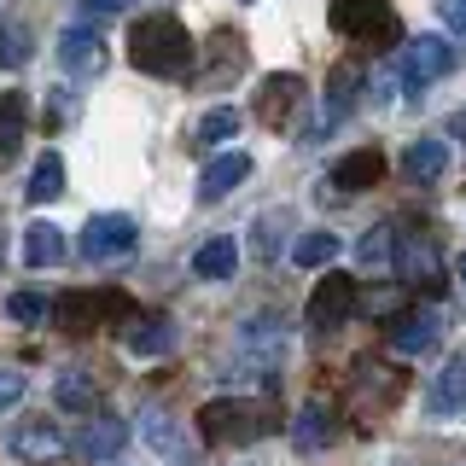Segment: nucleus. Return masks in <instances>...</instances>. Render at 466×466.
<instances>
[{"label":"nucleus","instance_id":"1","mask_svg":"<svg viewBox=\"0 0 466 466\" xmlns=\"http://www.w3.org/2000/svg\"><path fill=\"white\" fill-rule=\"evenodd\" d=\"M128 58L146 76H181L193 65V35L175 12H146V18L128 29Z\"/></svg>","mask_w":466,"mask_h":466},{"label":"nucleus","instance_id":"2","mask_svg":"<svg viewBox=\"0 0 466 466\" xmlns=\"http://www.w3.org/2000/svg\"><path fill=\"white\" fill-rule=\"evenodd\" d=\"M204 443H262L268 431H280V408L268 397H216L198 408Z\"/></svg>","mask_w":466,"mask_h":466},{"label":"nucleus","instance_id":"3","mask_svg":"<svg viewBox=\"0 0 466 466\" xmlns=\"http://www.w3.org/2000/svg\"><path fill=\"white\" fill-rule=\"evenodd\" d=\"M332 29H339L344 41H356V47H397L402 41V24H397V6L390 0H332Z\"/></svg>","mask_w":466,"mask_h":466},{"label":"nucleus","instance_id":"4","mask_svg":"<svg viewBox=\"0 0 466 466\" xmlns=\"http://www.w3.org/2000/svg\"><path fill=\"white\" fill-rule=\"evenodd\" d=\"M455 58L461 53L449 47L443 35H414L402 47V70H397V76H402V87H431V82H443L449 70H455Z\"/></svg>","mask_w":466,"mask_h":466},{"label":"nucleus","instance_id":"5","mask_svg":"<svg viewBox=\"0 0 466 466\" xmlns=\"http://www.w3.org/2000/svg\"><path fill=\"white\" fill-rule=\"evenodd\" d=\"M140 245V228H135V216H87V228H82V257L87 262H116V257H128Z\"/></svg>","mask_w":466,"mask_h":466},{"label":"nucleus","instance_id":"6","mask_svg":"<svg viewBox=\"0 0 466 466\" xmlns=\"http://www.w3.org/2000/svg\"><path fill=\"white\" fill-rule=\"evenodd\" d=\"M356 303H361L356 280H350V274H339V268H327V280L309 291V327H320V332L344 327V320L356 315Z\"/></svg>","mask_w":466,"mask_h":466},{"label":"nucleus","instance_id":"7","mask_svg":"<svg viewBox=\"0 0 466 466\" xmlns=\"http://www.w3.org/2000/svg\"><path fill=\"white\" fill-rule=\"evenodd\" d=\"M385 339L397 356H426V350H437V339H443V320H437V309H402L390 315Z\"/></svg>","mask_w":466,"mask_h":466},{"label":"nucleus","instance_id":"8","mask_svg":"<svg viewBox=\"0 0 466 466\" xmlns=\"http://www.w3.org/2000/svg\"><path fill=\"white\" fill-rule=\"evenodd\" d=\"M58 65L70 70V76H82V82H94L99 70H106V41L94 35V29H65V35H58Z\"/></svg>","mask_w":466,"mask_h":466},{"label":"nucleus","instance_id":"9","mask_svg":"<svg viewBox=\"0 0 466 466\" xmlns=\"http://www.w3.org/2000/svg\"><path fill=\"white\" fill-rule=\"evenodd\" d=\"M303 106V76L298 70H280V76H262V94H257V116L268 128L291 123V111Z\"/></svg>","mask_w":466,"mask_h":466},{"label":"nucleus","instance_id":"10","mask_svg":"<svg viewBox=\"0 0 466 466\" xmlns=\"http://www.w3.org/2000/svg\"><path fill=\"white\" fill-rule=\"evenodd\" d=\"M123 443H128V420H116V414H87L76 431V455L87 461H116Z\"/></svg>","mask_w":466,"mask_h":466},{"label":"nucleus","instance_id":"11","mask_svg":"<svg viewBox=\"0 0 466 466\" xmlns=\"http://www.w3.org/2000/svg\"><path fill=\"white\" fill-rule=\"evenodd\" d=\"M397 280L408 286H431L437 280V245L426 239V233H397Z\"/></svg>","mask_w":466,"mask_h":466},{"label":"nucleus","instance_id":"12","mask_svg":"<svg viewBox=\"0 0 466 466\" xmlns=\"http://www.w3.org/2000/svg\"><path fill=\"white\" fill-rule=\"evenodd\" d=\"M280 350H286V327L274 315H257V320H245V327H239V356L245 361L274 368V361H280Z\"/></svg>","mask_w":466,"mask_h":466},{"label":"nucleus","instance_id":"13","mask_svg":"<svg viewBox=\"0 0 466 466\" xmlns=\"http://www.w3.org/2000/svg\"><path fill=\"white\" fill-rule=\"evenodd\" d=\"M106 309H123V298H94V291H70V298H58V303H53V320H58L65 332H94Z\"/></svg>","mask_w":466,"mask_h":466},{"label":"nucleus","instance_id":"14","mask_svg":"<svg viewBox=\"0 0 466 466\" xmlns=\"http://www.w3.org/2000/svg\"><path fill=\"white\" fill-rule=\"evenodd\" d=\"M123 344H128V356H169L175 350V327H169V315H128V332H123Z\"/></svg>","mask_w":466,"mask_h":466},{"label":"nucleus","instance_id":"15","mask_svg":"<svg viewBox=\"0 0 466 466\" xmlns=\"http://www.w3.org/2000/svg\"><path fill=\"white\" fill-rule=\"evenodd\" d=\"M245 175H251V157H245V152H222V157H210V164L198 169V198H204V204L228 198L233 187L245 181Z\"/></svg>","mask_w":466,"mask_h":466},{"label":"nucleus","instance_id":"16","mask_svg":"<svg viewBox=\"0 0 466 466\" xmlns=\"http://www.w3.org/2000/svg\"><path fill=\"white\" fill-rule=\"evenodd\" d=\"M65 257H70V239H65L58 222H29L24 228V262L29 268H53V262H65Z\"/></svg>","mask_w":466,"mask_h":466},{"label":"nucleus","instance_id":"17","mask_svg":"<svg viewBox=\"0 0 466 466\" xmlns=\"http://www.w3.org/2000/svg\"><path fill=\"white\" fill-rule=\"evenodd\" d=\"M379 175H385V157H379L373 146H361V152H350V157L332 164V187H339V193H368Z\"/></svg>","mask_w":466,"mask_h":466},{"label":"nucleus","instance_id":"18","mask_svg":"<svg viewBox=\"0 0 466 466\" xmlns=\"http://www.w3.org/2000/svg\"><path fill=\"white\" fill-rule=\"evenodd\" d=\"M12 455L18 461H53V455H65V431L53 420H29V426L12 431Z\"/></svg>","mask_w":466,"mask_h":466},{"label":"nucleus","instance_id":"19","mask_svg":"<svg viewBox=\"0 0 466 466\" xmlns=\"http://www.w3.org/2000/svg\"><path fill=\"white\" fill-rule=\"evenodd\" d=\"M443 169H449V140H414L402 152V175L414 187H431V181H443Z\"/></svg>","mask_w":466,"mask_h":466},{"label":"nucleus","instance_id":"20","mask_svg":"<svg viewBox=\"0 0 466 466\" xmlns=\"http://www.w3.org/2000/svg\"><path fill=\"white\" fill-rule=\"evenodd\" d=\"M291 443H298V455L327 449V443H332V408H327V402H303L298 420H291Z\"/></svg>","mask_w":466,"mask_h":466},{"label":"nucleus","instance_id":"21","mask_svg":"<svg viewBox=\"0 0 466 466\" xmlns=\"http://www.w3.org/2000/svg\"><path fill=\"white\" fill-rule=\"evenodd\" d=\"M356 94H361V70H356V65H339V70H332V82H327V106H320V128L344 123V116L356 111Z\"/></svg>","mask_w":466,"mask_h":466},{"label":"nucleus","instance_id":"22","mask_svg":"<svg viewBox=\"0 0 466 466\" xmlns=\"http://www.w3.org/2000/svg\"><path fill=\"white\" fill-rule=\"evenodd\" d=\"M233 268H239V245H233V233L204 239L193 251V274H198V280H233Z\"/></svg>","mask_w":466,"mask_h":466},{"label":"nucleus","instance_id":"23","mask_svg":"<svg viewBox=\"0 0 466 466\" xmlns=\"http://www.w3.org/2000/svg\"><path fill=\"white\" fill-rule=\"evenodd\" d=\"M58 193H65V157H58V152H41L35 169H29L24 198H29V204H53Z\"/></svg>","mask_w":466,"mask_h":466},{"label":"nucleus","instance_id":"24","mask_svg":"<svg viewBox=\"0 0 466 466\" xmlns=\"http://www.w3.org/2000/svg\"><path fill=\"white\" fill-rule=\"evenodd\" d=\"M53 397H58V408H70V414H94L99 385H94V373L65 368V373H58V385H53Z\"/></svg>","mask_w":466,"mask_h":466},{"label":"nucleus","instance_id":"25","mask_svg":"<svg viewBox=\"0 0 466 466\" xmlns=\"http://www.w3.org/2000/svg\"><path fill=\"white\" fill-rule=\"evenodd\" d=\"M455 408H466V356H455L431 385V414H455Z\"/></svg>","mask_w":466,"mask_h":466},{"label":"nucleus","instance_id":"26","mask_svg":"<svg viewBox=\"0 0 466 466\" xmlns=\"http://www.w3.org/2000/svg\"><path fill=\"white\" fill-rule=\"evenodd\" d=\"M24 123H29V94H0V157L24 146Z\"/></svg>","mask_w":466,"mask_h":466},{"label":"nucleus","instance_id":"27","mask_svg":"<svg viewBox=\"0 0 466 466\" xmlns=\"http://www.w3.org/2000/svg\"><path fill=\"white\" fill-rule=\"evenodd\" d=\"M339 251H344L339 233H303V239L291 245V262H298V268H327Z\"/></svg>","mask_w":466,"mask_h":466},{"label":"nucleus","instance_id":"28","mask_svg":"<svg viewBox=\"0 0 466 466\" xmlns=\"http://www.w3.org/2000/svg\"><path fill=\"white\" fill-rule=\"evenodd\" d=\"M233 135H239V111H233V106H216V111H204L193 146H222V140H233Z\"/></svg>","mask_w":466,"mask_h":466},{"label":"nucleus","instance_id":"29","mask_svg":"<svg viewBox=\"0 0 466 466\" xmlns=\"http://www.w3.org/2000/svg\"><path fill=\"white\" fill-rule=\"evenodd\" d=\"M356 257L368 262V268H385V262H397V228H373L368 239L356 245Z\"/></svg>","mask_w":466,"mask_h":466},{"label":"nucleus","instance_id":"30","mask_svg":"<svg viewBox=\"0 0 466 466\" xmlns=\"http://www.w3.org/2000/svg\"><path fill=\"white\" fill-rule=\"evenodd\" d=\"M6 315H12V320H47L53 303L35 298V291H12V298H6Z\"/></svg>","mask_w":466,"mask_h":466},{"label":"nucleus","instance_id":"31","mask_svg":"<svg viewBox=\"0 0 466 466\" xmlns=\"http://www.w3.org/2000/svg\"><path fill=\"white\" fill-rule=\"evenodd\" d=\"M140 431L152 437V443L164 449V455H181V443H175V426H169V414H157V408H152V414H140Z\"/></svg>","mask_w":466,"mask_h":466},{"label":"nucleus","instance_id":"32","mask_svg":"<svg viewBox=\"0 0 466 466\" xmlns=\"http://www.w3.org/2000/svg\"><path fill=\"white\" fill-rule=\"evenodd\" d=\"M0 58H6V65H24L29 58V29L24 24H12L6 35H0Z\"/></svg>","mask_w":466,"mask_h":466},{"label":"nucleus","instance_id":"33","mask_svg":"<svg viewBox=\"0 0 466 466\" xmlns=\"http://www.w3.org/2000/svg\"><path fill=\"white\" fill-rule=\"evenodd\" d=\"M18 402H24V373L18 368H0V414L18 408Z\"/></svg>","mask_w":466,"mask_h":466},{"label":"nucleus","instance_id":"34","mask_svg":"<svg viewBox=\"0 0 466 466\" xmlns=\"http://www.w3.org/2000/svg\"><path fill=\"white\" fill-rule=\"evenodd\" d=\"M437 12H443L449 29H461V35H466V0H437Z\"/></svg>","mask_w":466,"mask_h":466},{"label":"nucleus","instance_id":"35","mask_svg":"<svg viewBox=\"0 0 466 466\" xmlns=\"http://www.w3.org/2000/svg\"><path fill=\"white\" fill-rule=\"evenodd\" d=\"M449 140H461V146H466V111L449 116Z\"/></svg>","mask_w":466,"mask_h":466},{"label":"nucleus","instance_id":"36","mask_svg":"<svg viewBox=\"0 0 466 466\" xmlns=\"http://www.w3.org/2000/svg\"><path fill=\"white\" fill-rule=\"evenodd\" d=\"M87 6H94V12H123L128 0H87Z\"/></svg>","mask_w":466,"mask_h":466},{"label":"nucleus","instance_id":"37","mask_svg":"<svg viewBox=\"0 0 466 466\" xmlns=\"http://www.w3.org/2000/svg\"><path fill=\"white\" fill-rule=\"evenodd\" d=\"M461 286H466V257H461Z\"/></svg>","mask_w":466,"mask_h":466}]
</instances>
